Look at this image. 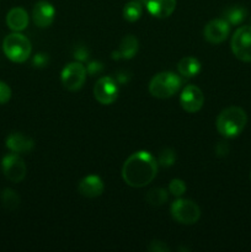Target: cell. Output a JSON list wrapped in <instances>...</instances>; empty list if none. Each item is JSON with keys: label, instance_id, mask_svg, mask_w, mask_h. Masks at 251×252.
<instances>
[{"label": "cell", "instance_id": "obj_1", "mask_svg": "<svg viewBox=\"0 0 251 252\" xmlns=\"http://www.w3.org/2000/svg\"><path fill=\"white\" fill-rule=\"evenodd\" d=\"M157 160L148 152H137L128 157L122 167V179L128 186L142 189L152 184L157 174Z\"/></svg>", "mask_w": 251, "mask_h": 252}, {"label": "cell", "instance_id": "obj_2", "mask_svg": "<svg viewBox=\"0 0 251 252\" xmlns=\"http://www.w3.org/2000/svg\"><path fill=\"white\" fill-rule=\"evenodd\" d=\"M248 123V116L241 107L230 106L219 113L217 118V130L225 138L238 137Z\"/></svg>", "mask_w": 251, "mask_h": 252}, {"label": "cell", "instance_id": "obj_3", "mask_svg": "<svg viewBox=\"0 0 251 252\" xmlns=\"http://www.w3.org/2000/svg\"><path fill=\"white\" fill-rule=\"evenodd\" d=\"M4 54L14 63H24L30 58L32 46L30 39L20 32L7 34L2 42Z\"/></svg>", "mask_w": 251, "mask_h": 252}, {"label": "cell", "instance_id": "obj_4", "mask_svg": "<svg viewBox=\"0 0 251 252\" xmlns=\"http://www.w3.org/2000/svg\"><path fill=\"white\" fill-rule=\"evenodd\" d=\"M181 88V78L172 71H161L149 83L150 95L157 98H169Z\"/></svg>", "mask_w": 251, "mask_h": 252}, {"label": "cell", "instance_id": "obj_5", "mask_svg": "<svg viewBox=\"0 0 251 252\" xmlns=\"http://www.w3.org/2000/svg\"><path fill=\"white\" fill-rule=\"evenodd\" d=\"M171 216L177 223L185 224V225H192L196 224L201 218V209L191 199L180 198L176 199L171 204Z\"/></svg>", "mask_w": 251, "mask_h": 252}, {"label": "cell", "instance_id": "obj_6", "mask_svg": "<svg viewBox=\"0 0 251 252\" xmlns=\"http://www.w3.org/2000/svg\"><path fill=\"white\" fill-rule=\"evenodd\" d=\"M231 52L241 62L251 63V26H241L231 37Z\"/></svg>", "mask_w": 251, "mask_h": 252}, {"label": "cell", "instance_id": "obj_7", "mask_svg": "<svg viewBox=\"0 0 251 252\" xmlns=\"http://www.w3.org/2000/svg\"><path fill=\"white\" fill-rule=\"evenodd\" d=\"M86 66L83 65L81 62H73L69 63L62 70L61 80L64 88L69 91H78L84 86L86 80Z\"/></svg>", "mask_w": 251, "mask_h": 252}, {"label": "cell", "instance_id": "obj_8", "mask_svg": "<svg viewBox=\"0 0 251 252\" xmlns=\"http://www.w3.org/2000/svg\"><path fill=\"white\" fill-rule=\"evenodd\" d=\"M1 170L4 176L14 184H19L26 177V164L16 153H11L2 158Z\"/></svg>", "mask_w": 251, "mask_h": 252}, {"label": "cell", "instance_id": "obj_9", "mask_svg": "<svg viewBox=\"0 0 251 252\" xmlns=\"http://www.w3.org/2000/svg\"><path fill=\"white\" fill-rule=\"evenodd\" d=\"M94 96L101 105H111L118 97L117 81L111 76H103L96 81L94 86Z\"/></svg>", "mask_w": 251, "mask_h": 252}, {"label": "cell", "instance_id": "obj_10", "mask_svg": "<svg viewBox=\"0 0 251 252\" xmlns=\"http://www.w3.org/2000/svg\"><path fill=\"white\" fill-rule=\"evenodd\" d=\"M204 95L196 85H187L180 96V105L187 113H196L203 107Z\"/></svg>", "mask_w": 251, "mask_h": 252}, {"label": "cell", "instance_id": "obj_11", "mask_svg": "<svg viewBox=\"0 0 251 252\" xmlns=\"http://www.w3.org/2000/svg\"><path fill=\"white\" fill-rule=\"evenodd\" d=\"M230 32V25L224 19H216L209 21L203 30V36L207 42L219 44L225 41Z\"/></svg>", "mask_w": 251, "mask_h": 252}, {"label": "cell", "instance_id": "obj_12", "mask_svg": "<svg viewBox=\"0 0 251 252\" xmlns=\"http://www.w3.org/2000/svg\"><path fill=\"white\" fill-rule=\"evenodd\" d=\"M54 16H56V9L49 1L39 0L34 4L33 10H32V19L36 26L47 29L53 24Z\"/></svg>", "mask_w": 251, "mask_h": 252}, {"label": "cell", "instance_id": "obj_13", "mask_svg": "<svg viewBox=\"0 0 251 252\" xmlns=\"http://www.w3.org/2000/svg\"><path fill=\"white\" fill-rule=\"evenodd\" d=\"M143 2L148 12L157 19L171 16L176 9V0H143Z\"/></svg>", "mask_w": 251, "mask_h": 252}, {"label": "cell", "instance_id": "obj_14", "mask_svg": "<svg viewBox=\"0 0 251 252\" xmlns=\"http://www.w3.org/2000/svg\"><path fill=\"white\" fill-rule=\"evenodd\" d=\"M103 182L96 175H89V176L84 177L78 185V191L81 196L86 197V198H96V197L101 196L103 192Z\"/></svg>", "mask_w": 251, "mask_h": 252}, {"label": "cell", "instance_id": "obj_15", "mask_svg": "<svg viewBox=\"0 0 251 252\" xmlns=\"http://www.w3.org/2000/svg\"><path fill=\"white\" fill-rule=\"evenodd\" d=\"M5 143H6L7 149L11 153H16V154L30 153L34 147L33 139L22 134V133H11L6 138V142Z\"/></svg>", "mask_w": 251, "mask_h": 252}, {"label": "cell", "instance_id": "obj_16", "mask_svg": "<svg viewBox=\"0 0 251 252\" xmlns=\"http://www.w3.org/2000/svg\"><path fill=\"white\" fill-rule=\"evenodd\" d=\"M29 14L24 7H12L6 15V25L11 31L21 32L29 26Z\"/></svg>", "mask_w": 251, "mask_h": 252}, {"label": "cell", "instance_id": "obj_17", "mask_svg": "<svg viewBox=\"0 0 251 252\" xmlns=\"http://www.w3.org/2000/svg\"><path fill=\"white\" fill-rule=\"evenodd\" d=\"M138 48H139V42L137 37L128 34L123 37L118 49L112 53V59H132L137 54Z\"/></svg>", "mask_w": 251, "mask_h": 252}, {"label": "cell", "instance_id": "obj_18", "mask_svg": "<svg viewBox=\"0 0 251 252\" xmlns=\"http://www.w3.org/2000/svg\"><path fill=\"white\" fill-rule=\"evenodd\" d=\"M177 70L184 78H193L201 71V63L193 57H185L177 64Z\"/></svg>", "mask_w": 251, "mask_h": 252}, {"label": "cell", "instance_id": "obj_19", "mask_svg": "<svg viewBox=\"0 0 251 252\" xmlns=\"http://www.w3.org/2000/svg\"><path fill=\"white\" fill-rule=\"evenodd\" d=\"M223 19L228 22L229 25H240L248 16V10L241 5H231L224 10Z\"/></svg>", "mask_w": 251, "mask_h": 252}, {"label": "cell", "instance_id": "obj_20", "mask_svg": "<svg viewBox=\"0 0 251 252\" xmlns=\"http://www.w3.org/2000/svg\"><path fill=\"white\" fill-rule=\"evenodd\" d=\"M143 14V4L138 0L127 2L123 7V17L129 22H135L140 19Z\"/></svg>", "mask_w": 251, "mask_h": 252}, {"label": "cell", "instance_id": "obj_21", "mask_svg": "<svg viewBox=\"0 0 251 252\" xmlns=\"http://www.w3.org/2000/svg\"><path fill=\"white\" fill-rule=\"evenodd\" d=\"M167 199H169V194H167L166 189H160V187L150 189L145 194V201L153 207L162 206L164 203H166Z\"/></svg>", "mask_w": 251, "mask_h": 252}, {"label": "cell", "instance_id": "obj_22", "mask_svg": "<svg viewBox=\"0 0 251 252\" xmlns=\"http://www.w3.org/2000/svg\"><path fill=\"white\" fill-rule=\"evenodd\" d=\"M2 206L9 211H14L20 206V197L14 189H6L1 194Z\"/></svg>", "mask_w": 251, "mask_h": 252}, {"label": "cell", "instance_id": "obj_23", "mask_svg": "<svg viewBox=\"0 0 251 252\" xmlns=\"http://www.w3.org/2000/svg\"><path fill=\"white\" fill-rule=\"evenodd\" d=\"M175 161H176V153L174 150L166 148V149L160 152L159 158H157V164L164 167H170L175 164Z\"/></svg>", "mask_w": 251, "mask_h": 252}, {"label": "cell", "instance_id": "obj_24", "mask_svg": "<svg viewBox=\"0 0 251 252\" xmlns=\"http://www.w3.org/2000/svg\"><path fill=\"white\" fill-rule=\"evenodd\" d=\"M169 192L175 197H182L186 192V184L180 179H174L170 181L169 185Z\"/></svg>", "mask_w": 251, "mask_h": 252}, {"label": "cell", "instance_id": "obj_25", "mask_svg": "<svg viewBox=\"0 0 251 252\" xmlns=\"http://www.w3.org/2000/svg\"><path fill=\"white\" fill-rule=\"evenodd\" d=\"M11 98V89L4 81H0V105H5Z\"/></svg>", "mask_w": 251, "mask_h": 252}, {"label": "cell", "instance_id": "obj_26", "mask_svg": "<svg viewBox=\"0 0 251 252\" xmlns=\"http://www.w3.org/2000/svg\"><path fill=\"white\" fill-rule=\"evenodd\" d=\"M148 250L150 252H170V248L164 241L153 240L148 246Z\"/></svg>", "mask_w": 251, "mask_h": 252}, {"label": "cell", "instance_id": "obj_27", "mask_svg": "<svg viewBox=\"0 0 251 252\" xmlns=\"http://www.w3.org/2000/svg\"><path fill=\"white\" fill-rule=\"evenodd\" d=\"M216 154L217 157L219 158H224L229 154L230 152V147H229L228 142H219L218 144L216 145Z\"/></svg>", "mask_w": 251, "mask_h": 252}, {"label": "cell", "instance_id": "obj_28", "mask_svg": "<svg viewBox=\"0 0 251 252\" xmlns=\"http://www.w3.org/2000/svg\"><path fill=\"white\" fill-rule=\"evenodd\" d=\"M48 64V56L44 53H38L33 57V65L37 68H44Z\"/></svg>", "mask_w": 251, "mask_h": 252}, {"label": "cell", "instance_id": "obj_29", "mask_svg": "<svg viewBox=\"0 0 251 252\" xmlns=\"http://www.w3.org/2000/svg\"><path fill=\"white\" fill-rule=\"evenodd\" d=\"M102 69L103 66L100 62H90L89 65L86 66V71H88V74H90V75H95V74L101 73Z\"/></svg>", "mask_w": 251, "mask_h": 252}, {"label": "cell", "instance_id": "obj_30", "mask_svg": "<svg viewBox=\"0 0 251 252\" xmlns=\"http://www.w3.org/2000/svg\"><path fill=\"white\" fill-rule=\"evenodd\" d=\"M74 57H75V59L78 62H84L88 59L89 51L86 48H84V47H78L75 49V52H74Z\"/></svg>", "mask_w": 251, "mask_h": 252}]
</instances>
